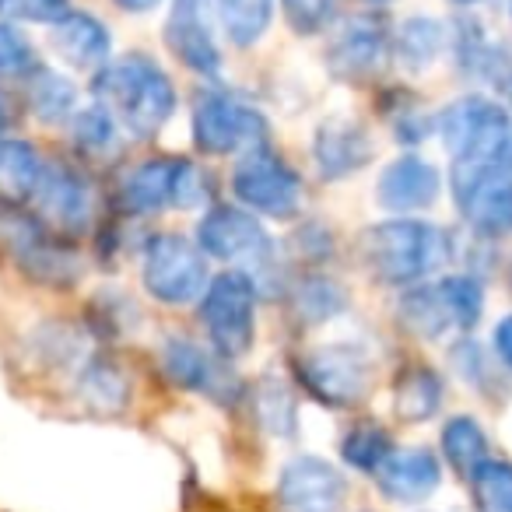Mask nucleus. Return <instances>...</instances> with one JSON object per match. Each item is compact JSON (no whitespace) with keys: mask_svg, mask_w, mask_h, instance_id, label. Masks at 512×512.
<instances>
[{"mask_svg":"<svg viewBox=\"0 0 512 512\" xmlns=\"http://www.w3.org/2000/svg\"><path fill=\"white\" fill-rule=\"evenodd\" d=\"M232 193L239 207L253 211L256 218L274 221L295 218L302 211V200H306L302 176L267 144L239 155L232 169Z\"/></svg>","mask_w":512,"mask_h":512,"instance_id":"nucleus-7","label":"nucleus"},{"mask_svg":"<svg viewBox=\"0 0 512 512\" xmlns=\"http://www.w3.org/2000/svg\"><path fill=\"white\" fill-rule=\"evenodd\" d=\"M141 281L144 292L162 306H190V302H200L207 281H211L207 256L186 235L158 232L144 242Z\"/></svg>","mask_w":512,"mask_h":512,"instance_id":"nucleus-8","label":"nucleus"},{"mask_svg":"<svg viewBox=\"0 0 512 512\" xmlns=\"http://www.w3.org/2000/svg\"><path fill=\"white\" fill-rule=\"evenodd\" d=\"M295 36H320L341 11V0H281Z\"/></svg>","mask_w":512,"mask_h":512,"instance_id":"nucleus-36","label":"nucleus"},{"mask_svg":"<svg viewBox=\"0 0 512 512\" xmlns=\"http://www.w3.org/2000/svg\"><path fill=\"white\" fill-rule=\"evenodd\" d=\"M43 221L60 235H81L92 225L95 211V193L81 172L67 169V165H46L43 186H39L36 200Z\"/></svg>","mask_w":512,"mask_h":512,"instance_id":"nucleus-16","label":"nucleus"},{"mask_svg":"<svg viewBox=\"0 0 512 512\" xmlns=\"http://www.w3.org/2000/svg\"><path fill=\"white\" fill-rule=\"evenodd\" d=\"M400 323L421 341H439L442 334L456 330V316L446 292H442V281H435V285L425 281V285L407 288L400 295Z\"/></svg>","mask_w":512,"mask_h":512,"instance_id":"nucleus-21","label":"nucleus"},{"mask_svg":"<svg viewBox=\"0 0 512 512\" xmlns=\"http://www.w3.org/2000/svg\"><path fill=\"white\" fill-rule=\"evenodd\" d=\"M295 379L323 407L348 411V407H358L372 393V358L358 344L330 341L299 355Z\"/></svg>","mask_w":512,"mask_h":512,"instance_id":"nucleus-6","label":"nucleus"},{"mask_svg":"<svg viewBox=\"0 0 512 512\" xmlns=\"http://www.w3.org/2000/svg\"><path fill=\"white\" fill-rule=\"evenodd\" d=\"M495 176L512 179V130H509V141H505V148H502V158H498V172H495Z\"/></svg>","mask_w":512,"mask_h":512,"instance_id":"nucleus-41","label":"nucleus"},{"mask_svg":"<svg viewBox=\"0 0 512 512\" xmlns=\"http://www.w3.org/2000/svg\"><path fill=\"white\" fill-rule=\"evenodd\" d=\"M165 46L193 74L214 81L221 74V50L214 39L211 0H172L165 18Z\"/></svg>","mask_w":512,"mask_h":512,"instance_id":"nucleus-12","label":"nucleus"},{"mask_svg":"<svg viewBox=\"0 0 512 512\" xmlns=\"http://www.w3.org/2000/svg\"><path fill=\"white\" fill-rule=\"evenodd\" d=\"M386 53H390V36L372 15H358L337 29L327 50V67L344 85H365L379 74Z\"/></svg>","mask_w":512,"mask_h":512,"instance_id":"nucleus-14","label":"nucleus"},{"mask_svg":"<svg viewBox=\"0 0 512 512\" xmlns=\"http://www.w3.org/2000/svg\"><path fill=\"white\" fill-rule=\"evenodd\" d=\"M393 439L383 425L376 421H362V425L348 428V435L341 439V460L351 470H362V474H376L383 467V460L393 453Z\"/></svg>","mask_w":512,"mask_h":512,"instance_id":"nucleus-29","label":"nucleus"},{"mask_svg":"<svg viewBox=\"0 0 512 512\" xmlns=\"http://www.w3.org/2000/svg\"><path fill=\"white\" fill-rule=\"evenodd\" d=\"M509 11H512V0H509Z\"/></svg>","mask_w":512,"mask_h":512,"instance_id":"nucleus-45","label":"nucleus"},{"mask_svg":"<svg viewBox=\"0 0 512 512\" xmlns=\"http://www.w3.org/2000/svg\"><path fill=\"white\" fill-rule=\"evenodd\" d=\"M36 67V50L29 39L15 25L0 22V78H29Z\"/></svg>","mask_w":512,"mask_h":512,"instance_id":"nucleus-37","label":"nucleus"},{"mask_svg":"<svg viewBox=\"0 0 512 512\" xmlns=\"http://www.w3.org/2000/svg\"><path fill=\"white\" fill-rule=\"evenodd\" d=\"M470 228L484 239H505L512 235V179L491 176L460 204Z\"/></svg>","mask_w":512,"mask_h":512,"instance_id":"nucleus-22","label":"nucleus"},{"mask_svg":"<svg viewBox=\"0 0 512 512\" xmlns=\"http://www.w3.org/2000/svg\"><path fill=\"white\" fill-rule=\"evenodd\" d=\"M439 281H442V292H446L449 306H453L456 330H463V334L474 330L484 313V285L474 274H449V278H439Z\"/></svg>","mask_w":512,"mask_h":512,"instance_id":"nucleus-34","label":"nucleus"},{"mask_svg":"<svg viewBox=\"0 0 512 512\" xmlns=\"http://www.w3.org/2000/svg\"><path fill=\"white\" fill-rule=\"evenodd\" d=\"M435 127L453 158V190L456 204L470 197L484 179L498 172V158L509 141L512 116L488 95H460L439 116Z\"/></svg>","mask_w":512,"mask_h":512,"instance_id":"nucleus-1","label":"nucleus"},{"mask_svg":"<svg viewBox=\"0 0 512 512\" xmlns=\"http://www.w3.org/2000/svg\"><path fill=\"white\" fill-rule=\"evenodd\" d=\"M193 144L211 158L246 155L253 148H264L271 123L253 102L225 92V88H204L193 102L190 116Z\"/></svg>","mask_w":512,"mask_h":512,"instance_id":"nucleus-5","label":"nucleus"},{"mask_svg":"<svg viewBox=\"0 0 512 512\" xmlns=\"http://www.w3.org/2000/svg\"><path fill=\"white\" fill-rule=\"evenodd\" d=\"M348 502V477L323 456H292L281 467L274 505L278 512H341Z\"/></svg>","mask_w":512,"mask_h":512,"instance_id":"nucleus-11","label":"nucleus"},{"mask_svg":"<svg viewBox=\"0 0 512 512\" xmlns=\"http://www.w3.org/2000/svg\"><path fill=\"white\" fill-rule=\"evenodd\" d=\"M256 414H260V425L271 435H278V439H292L295 428H299V411H295L292 390H288V383H281L274 376L256 386Z\"/></svg>","mask_w":512,"mask_h":512,"instance_id":"nucleus-31","label":"nucleus"},{"mask_svg":"<svg viewBox=\"0 0 512 512\" xmlns=\"http://www.w3.org/2000/svg\"><path fill=\"white\" fill-rule=\"evenodd\" d=\"M92 92L99 106H106L137 141H151L176 113V85L144 53L109 60L102 71H95Z\"/></svg>","mask_w":512,"mask_h":512,"instance_id":"nucleus-3","label":"nucleus"},{"mask_svg":"<svg viewBox=\"0 0 512 512\" xmlns=\"http://www.w3.org/2000/svg\"><path fill=\"white\" fill-rule=\"evenodd\" d=\"M439 446L446 463L463 477H474L484 463L491 460V446H488V432L481 428V421L470 418V414H456L442 425Z\"/></svg>","mask_w":512,"mask_h":512,"instance_id":"nucleus-25","label":"nucleus"},{"mask_svg":"<svg viewBox=\"0 0 512 512\" xmlns=\"http://www.w3.org/2000/svg\"><path fill=\"white\" fill-rule=\"evenodd\" d=\"M456 60L474 78H502L505 71L502 46L491 43V36L481 29V22H463V29L456 32Z\"/></svg>","mask_w":512,"mask_h":512,"instance_id":"nucleus-30","label":"nucleus"},{"mask_svg":"<svg viewBox=\"0 0 512 512\" xmlns=\"http://www.w3.org/2000/svg\"><path fill=\"white\" fill-rule=\"evenodd\" d=\"M442 397H446V386H442V376L432 365H407L397 376V386H393V407L411 425L435 418L442 407Z\"/></svg>","mask_w":512,"mask_h":512,"instance_id":"nucleus-24","label":"nucleus"},{"mask_svg":"<svg viewBox=\"0 0 512 512\" xmlns=\"http://www.w3.org/2000/svg\"><path fill=\"white\" fill-rule=\"evenodd\" d=\"M71 11V0H0V18L22 25H53Z\"/></svg>","mask_w":512,"mask_h":512,"instance_id":"nucleus-38","label":"nucleus"},{"mask_svg":"<svg viewBox=\"0 0 512 512\" xmlns=\"http://www.w3.org/2000/svg\"><path fill=\"white\" fill-rule=\"evenodd\" d=\"M78 397L85 400L92 411L116 414V411H123L130 400V379L120 365L102 362V358H88L78 372Z\"/></svg>","mask_w":512,"mask_h":512,"instance_id":"nucleus-27","label":"nucleus"},{"mask_svg":"<svg viewBox=\"0 0 512 512\" xmlns=\"http://www.w3.org/2000/svg\"><path fill=\"white\" fill-rule=\"evenodd\" d=\"M442 190V172L421 155H400L379 172L376 179V200L379 207L393 214H414L425 211L439 200Z\"/></svg>","mask_w":512,"mask_h":512,"instance_id":"nucleus-17","label":"nucleus"},{"mask_svg":"<svg viewBox=\"0 0 512 512\" xmlns=\"http://www.w3.org/2000/svg\"><path fill=\"white\" fill-rule=\"evenodd\" d=\"M358 256L379 285L414 288L432 281L453 260V235L421 218L379 221L362 232Z\"/></svg>","mask_w":512,"mask_h":512,"instance_id":"nucleus-2","label":"nucleus"},{"mask_svg":"<svg viewBox=\"0 0 512 512\" xmlns=\"http://www.w3.org/2000/svg\"><path fill=\"white\" fill-rule=\"evenodd\" d=\"M449 46V29L439 22V18H407L397 29V60L407 67V71H428L435 60L446 53Z\"/></svg>","mask_w":512,"mask_h":512,"instance_id":"nucleus-26","label":"nucleus"},{"mask_svg":"<svg viewBox=\"0 0 512 512\" xmlns=\"http://www.w3.org/2000/svg\"><path fill=\"white\" fill-rule=\"evenodd\" d=\"M8 120H11V109H8V102H4V95H0V137L8 130Z\"/></svg>","mask_w":512,"mask_h":512,"instance_id":"nucleus-42","label":"nucleus"},{"mask_svg":"<svg viewBox=\"0 0 512 512\" xmlns=\"http://www.w3.org/2000/svg\"><path fill=\"white\" fill-rule=\"evenodd\" d=\"M376 488L383 491L390 502L400 505H418L428 495H435L442 484V463L432 449L425 446H404L393 449L376 470Z\"/></svg>","mask_w":512,"mask_h":512,"instance_id":"nucleus-18","label":"nucleus"},{"mask_svg":"<svg viewBox=\"0 0 512 512\" xmlns=\"http://www.w3.org/2000/svg\"><path fill=\"white\" fill-rule=\"evenodd\" d=\"M46 162L36 144L18 137H0V211H18L32 204L43 186Z\"/></svg>","mask_w":512,"mask_h":512,"instance_id":"nucleus-20","label":"nucleus"},{"mask_svg":"<svg viewBox=\"0 0 512 512\" xmlns=\"http://www.w3.org/2000/svg\"><path fill=\"white\" fill-rule=\"evenodd\" d=\"M116 8L127 11V15H148V11H155L162 0H113Z\"/></svg>","mask_w":512,"mask_h":512,"instance_id":"nucleus-40","label":"nucleus"},{"mask_svg":"<svg viewBox=\"0 0 512 512\" xmlns=\"http://www.w3.org/2000/svg\"><path fill=\"white\" fill-rule=\"evenodd\" d=\"M274 4L278 0H214L218 25L228 36V43L249 50L267 36L274 22Z\"/></svg>","mask_w":512,"mask_h":512,"instance_id":"nucleus-28","label":"nucleus"},{"mask_svg":"<svg viewBox=\"0 0 512 512\" xmlns=\"http://www.w3.org/2000/svg\"><path fill=\"white\" fill-rule=\"evenodd\" d=\"M362 4H365V8H390L393 0H362Z\"/></svg>","mask_w":512,"mask_h":512,"instance_id":"nucleus-43","label":"nucleus"},{"mask_svg":"<svg viewBox=\"0 0 512 512\" xmlns=\"http://www.w3.org/2000/svg\"><path fill=\"white\" fill-rule=\"evenodd\" d=\"M50 46L74 71H102L113 53V36L88 11H67L60 22L50 25Z\"/></svg>","mask_w":512,"mask_h":512,"instance_id":"nucleus-19","label":"nucleus"},{"mask_svg":"<svg viewBox=\"0 0 512 512\" xmlns=\"http://www.w3.org/2000/svg\"><path fill=\"white\" fill-rule=\"evenodd\" d=\"M470 488L477 512H512V463L488 460L470 477Z\"/></svg>","mask_w":512,"mask_h":512,"instance_id":"nucleus-33","label":"nucleus"},{"mask_svg":"<svg viewBox=\"0 0 512 512\" xmlns=\"http://www.w3.org/2000/svg\"><path fill=\"white\" fill-rule=\"evenodd\" d=\"M162 372L169 376L172 386L211 397L221 407L239 400V379L232 376L225 358L211 355V351L186 341V337H169L162 344Z\"/></svg>","mask_w":512,"mask_h":512,"instance_id":"nucleus-13","label":"nucleus"},{"mask_svg":"<svg viewBox=\"0 0 512 512\" xmlns=\"http://www.w3.org/2000/svg\"><path fill=\"white\" fill-rule=\"evenodd\" d=\"M495 351H498V358H502V362L512 369V313L498 320V327H495Z\"/></svg>","mask_w":512,"mask_h":512,"instance_id":"nucleus-39","label":"nucleus"},{"mask_svg":"<svg viewBox=\"0 0 512 512\" xmlns=\"http://www.w3.org/2000/svg\"><path fill=\"white\" fill-rule=\"evenodd\" d=\"M197 204H204V176L190 158H148L120 186V207L134 218L165 207L190 211Z\"/></svg>","mask_w":512,"mask_h":512,"instance_id":"nucleus-10","label":"nucleus"},{"mask_svg":"<svg viewBox=\"0 0 512 512\" xmlns=\"http://www.w3.org/2000/svg\"><path fill=\"white\" fill-rule=\"evenodd\" d=\"M453 4H460V8H474V4H481V0H453Z\"/></svg>","mask_w":512,"mask_h":512,"instance_id":"nucleus-44","label":"nucleus"},{"mask_svg":"<svg viewBox=\"0 0 512 512\" xmlns=\"http://www.w3.org/2000/svg\"><path fill=\"white\" fill-rule=\"evenodd\" d=\"M25 99L29 109L39 123L46 127H60V123H71L78 113V88L71 85V78H64L60 71L50 67H36V71L25 78Z\"/></svg>","mask_w":512,"mask_h":512,"instance_id":"nucleus-23","label":"nucleus"},{"mask_svg":"<svg viewBox=\"0 0 512 512\" xmlns=\"http://www.w3.org/2000/svg\"><path fill=\"white\" fill-rule=\"evenodd\" d=\"M197 246L207 260H221L246 274L274 264L271 232L253 211L239 204H214L197 225Z\"/></svg>","mask_w":512,"mask_h":512,"instance_id":"nucleus-9","label":"nucleus"},{"mask_svg":"<svg viewBox=\"0 0 512 512\" xmlns=\"http://www.w3.org/2000/svg\"><path fill=\"white\" fill-rule=\"evenodd\" d=\"M71 134H74V144H78L85 155L99 158V155H109V151L120 144V123L116 116L109 113L106 106H85L74 113L71 120Z\"/></svg>","mask_w":512,"mask_h":512,"instance_id":"nucleus-32","label":"nucleus"},{"mask_svg":"<svg viewBox=\"0 0 512 512\" xmlns=\"http://www.w3.org/2000/svg\"><path fill=\"white\" fill-rule=\"evenodd\" d=\"M299 309L309 323H327L330 316L344 313V292L330 278H309L299 285Z\"/></svg>","mask_w":512,"mask_h":512,"instance_id":"nucleus-35","label":"nucleus"},{"mask_svg":"<svg viewBox=\"0 0 512 512\" xmlns=\"http://www.w3.org/2000/svg\"><path fill=\"white\" fill-rule=\"evenodd\" d=\"M200 327L214 355L235 362L249 355L256 341V281L246 271H221L200 295Z\"/></svg>","mask_w":512,"mask_h":512,"instance_id":"nucleus-4","label":"nucleus"},{"mask_svg":"<svg viewBox=\"0 0 512 512\" xmlns=\"http://www.w3.org/2000/svg\"><path fill=\"white\" fill-rule=\"evenodd\" d=\"M376 155V144H372L369 130L362 120L355 116H327V120L316 127L313 137V158H316V172L327 183H341V179L362 172L365 165Z\"/></svg>","mask_w":512,"mask_h":512,"instance_id":"nucleus-15","label":"nucleus"}]
</instances>
